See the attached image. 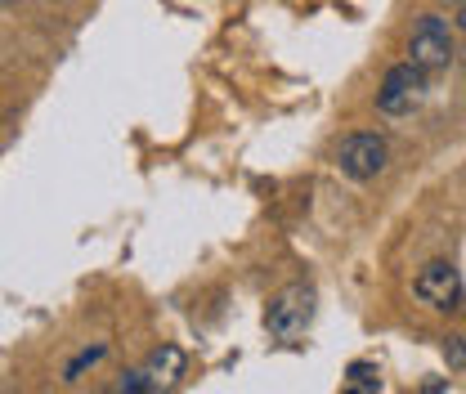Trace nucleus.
<instances>
[{"instance_id":"nucleus-1","label":"nucleus","mask_w":466,"mask_h":394,"mask_svg":"<svg viewBox=\"0 0 466 394\" xmlns=\"http://www.w3.org/2000/svg\"><path fill=\"white\" fill-rule=\"evenodd\" d=\"M449 58H453V32H449V23H444L440 14L417 18L412 41H408V63H412V67L426 76V72L449 67Z\"/></svg>"},{"instance_id":"nucleus-2","label":"nucleus","mask_w":466,"mask_h":394,"mask_svg":"<svg viewBox=\"0 0 466 394\" xmlns=\"http://www.w3.org/2000/svg\"><path fill=\"white\" fill-rule=\"evenodd\" d=\"M386 139L381 135H368V130H359V135H346L341 139V148H337V167L341 175L350 179H372V175H381L386 170Z\"/></svg>"},{"instance_id":"nucleus-3","label":"nucleus","mask_w":466,"mask_h":394,"mask_svg":"<svg viewBox=\"0 0 466 394\" xmlns=\"http://www.w3.org/2000/svg\"><path fill=\"white\" fill-rule=\"evenodd\" d=\"M417 99H421V72H417L412 63H395V67L386 72L381 90H377V108L390 116H404L417 108Z\"/></svg>"},{"instance_id":"nucleus-4","label":"nucleus","mask_w":466,"mask_h":394,"mask_svg":"<svg viewBox=\"0 0 466 394\" xmlns=\"http://www.w3.org/2000/svg\"><path fill=\"white\" fill-rule=\"evenodd\" d=\"M417 296L431 305V309H458L462 305V278L449 260H431L421 274H417Z\"/></svg>"},{"instance_id":"nucleus-5","label":"nucleus","mask_w":466,"mask_h":394,"mask_svg":"<svg viewBox=\"0 0 466 394\" xmlns=\"http://www.w3.org/2000/svg\"><path fill=\"white\" fill-rule=\"evenodd\" d=\"M305 314H309V291L291 287V291H283V296L269 305V332L288 337V332H296V323H300Z\"/></svg>"},{"instance_id":"nucleus-6","label":"nucleus","mask_w":466,"mask_h":394,"mask_svg":"<svg viewBox=\"0 0 466 394\" xmlns=\"http://www.w3.org/2000/svg\"><path fill=\"white\" fill-rule=\"evenodd\" d=\"M179 372H184V349H179V345H162V349H153L144 377H148L153 390H162V386H175V381H179Z\"/></svg>"},{"instance_id":"nucleus-7","label":"nucleus","mask_w":466,"mask_h":394,"mask_svg":"<svg viewBox=\"0 0 466 394\" xmlns=\"http://www.w3.org/2000/svg\"><path fill=\"white\" fill-rule=\"evenodd\" d=\"M381 390V377H377V368H368V363H354L350 368V381H346V394H377Z\"/></svg>"},{"instance_id":"nucleus-8","label":"nucleus","mask_w":466,"mask_h":394,"mask_svg":"<svg viewBox=\"0 0 466 394\" xmlns=\"http://www.w3.org/2000/svg\"><path fill=\"white\" fill-rule=\"evenodd\" d=\"M104 354H108L104 345H95V349H81V354H76V359H72V363L63 368V381H76V377H81L86 368H95V363H99Z\"/></svg>"},{"instance_id":"nucleus-9","label":"nucleus","mask_w":466,"mask_h":394,"mask_svg":"<svg viewBox=\"0 0 466 394\" xmlns=\"http://www.w3.org/2000/svg\"><path fill=\"white\" fill-rule=\"evenodd\" d=\"M116 394H153V386H148V377H144V372H130V377L121 381V390Z\"/></svg>"},{"instance_id":"nucleus-10","label":"nucleus","mask_w":466,"mask_h":394,"mask_svg":"<svg viewBox=\"0 0 466 394\" xmlns=\"http://www.w3.org/2000/svg\"><path fill=\"white\" fill-rule=\"evenodd\" d=\"M458 27L466 32V0H462V9H458Z\"/></svg>"}]
</instances>
